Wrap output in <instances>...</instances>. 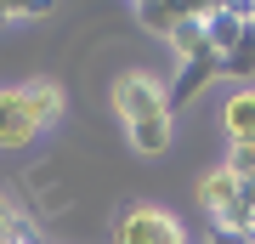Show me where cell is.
Wrapping results in <instances>:
<instances>
[{
	"label": "cell",
	"instance_id": "cell-10",
	"mask_svg": "<svg viewBox=\"0 0 255 244\" xmlns=\"http://www.w3.org/2000/svg\"><path fill=\"white\" fill-rule=\"evenodd\" d=\"M204 244H255V233H210Z\"/></svg>",
	"mask_w": 255,
	"mask_h": 244
},
{
	"label": "cell",
	"instance_id": "cell-8",
	"mask_svg": "<svg viewBox=\"0 0 255 244\" xmlns=\"http://www.w3.org/2000/svg\"><path fill=\"white\" fill-rule=\"evenodd\" d=\"M221 165L238 176V193H244V205H250V216H255V148H227Z\"/></svg>",
	"mask_w": 255,
	"mask_h": 244
},
{
	"label": "cell",
	"instance_id": "cell-4",
	"mask_svg": "<svg viewBox=\"0 0 255 244\" xmlns=\"http://www.w3.org/2000/svg\"><path fill=\"white\" fill-rule=\"evenodd\" d=\"M114 244H187V227L164 205L130 199V205L114 210Z\"/></svg>",
	"mask_w": 255,
	"mask_h": 244
},
{
	"label": "cell",
	"instance_id": "cell-1",
	"mask_svg": "<svg viewBox=\"0 0 255 244\" xmlns=\"http://www.w3.org/2000/svg\"><path fill=\"white\" fill-rule=\"evenodd\" d=\"M114 114H119L125 142L136 148L142 159L170 154V142H176V108H170V85L164 80H153L147 68L119 74L114 80Z\"/></svg>",
	"mask_w": 255,
	"mask_h": 244
},
{
	"label": "cell",
	"instance_id": "cell-3",
	"mask_svg": "<svg viewBox=\"0 0 255 244\" xmlns=\"http://www.w3.org/2000/svg\"><path fill=\"white\" fill-rule=\"evenodd\" d=\"M199 210L210 216V233H255V216H250L244 193H238V176L227 165L199 176Z\"/></svg>",
	"mask_w": 255,
	"mask_h": 244
},
{
	"label": "cell",
	"instance_id": "cell-5",
	"mask_svg": "<svg viewBox=\"0 0 255 244\" xmlns=\"http://www.w3.org/2000/svg\"><path fill=\"white\" fill-rule=\"evenodd\" d=\"M221 131H227V148H255V85H238L221 102Z\"/></svg>",
	"mask_w": 255,
	"mask_h": 244
},
{
	"label": "cell",
	"instance_id": "cell-9",
	"mask_svg": "<svg viewBox=\"0 0 255 244\" xmlns=\"http://www.w3.org/2000/svg\"><path fill=\"white\" fill-rule=\"evenodd\" d=\"M23 233H28V222L17 216V205H11L6 193H0V244H17Z\"/></svg>",
	"mask_w": 255,
	"mask_h": 244
},
{
	"label": "cell",
	"instance_id": "cell-11",
	"mask_svg": "<svg viewBox=\"0 0 255 244\" xmlns=\"http://www.w3.org/2000/svg\"><path fill=\"white\" fill-rule=\"evenodd\" d=\"M250 17H255V6H250Z\"/></svg>",
	"mask_w": 255,
	"mask_h": 244
},
{
	"label": "cell",
	"instance_id": "cell-7",
	"mask_svg": "<svg viewBox=\"0 0 255 244\" xmlns=\"http://www.w3.org/2000/svg\"><path fill=\"white\" fill-rule=\"evenodd\" d=\"M187 11H193V6H153V0H142V6H130V17H136L142 28H153V34L170 40L176 28L187 23Z\"/></svg>",
	"mask_w": 255,
	"mask_h": 244
},
{
	"label": "cell",
	"instance_id": "cell-2",
	"mask_svg": "<svg viewBox=\"0 0 255 244\" xmlns=\"http://www.w3.org/2000/svg\"><path fill=\"white\" fill-rule=\"evenodd\" d=\"M68 97L57 80H23L0 91V154H23L63 119Z\"/></svg>",
	"mask_w": 255,
	"mask_h": 244
},
{
	"label": "cell",
	"instance_id": "cell-6",
	"mask_svg": "<svg viewBox=\"0 0 255 244\" xmlns=\"http://www.w3.org/2000/svg\"><path fill=\"white\" fill-rule=\"evenodd\" d=\"M221 74H227V80H255V17L244 23V34L221 51Z\"/></svg>",
	"mask_w": 255,
	"mask_h": 244
}]
</instances>
